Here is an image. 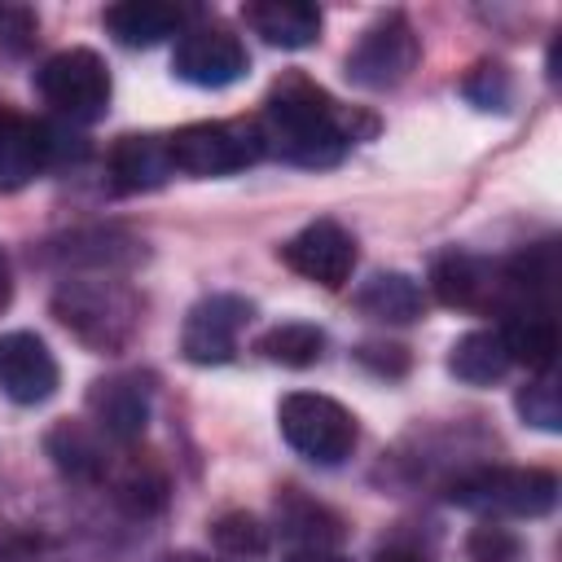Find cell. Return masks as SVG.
Segmentation results:
<instances>
[{
	"mask_svg": "<svg viewBox=\"0 0 562 562\" xmlns=\"http://www.w3.org/2000/svg\"><path fill=\"white\" fill-rule=\"evenodd\" d=\"M189 18H193V9H184V4H167V0H123V4H110L101 22H105V31H110L123 48H154V44H162L167 35L189 31Z\"/></svg>",
	"mask_w": 562,
	"mask_h": 562,
	"instance_id": "16",
	"label": "cell"
},
{
	"mask_svg": "<svg viewBox=\"0 0 562 562\" xmlns=\"http://www.w3.org/2000/svg\"><path fill=\"white\" fill-rule=\"evenodd\" d=\"M356 307L373 321H391V325H408L422 316L426 299H422V285L404 272H378L369 277L360 290H356Z\"/></svg>",
	"mask_w": 562,
	"mask_h": 562,
	"instance_id": "22",
	"label": "cell"
},
{
	"mask_svg": "<svg viewBox=\"0 0 562 562\" xmlns=\"http://www.w3.org/2000/svg\"><path fill=\"white\" fill-rule=\"evenodd\" d=\"M382 351H386V356H373V351H369V347H364V351H360V360H364V364H373V369H378V373H400V369H404V364H408V360H404V356H400V351H404V347H382Z\"/></svg>",
	"mask_w": 562,
	"mask_h": 562,
	"instance_id": "30",
	"label": "cell"
},
{
	"mask_svg": "<svg viewBox=\"0 0 562 562\" xmlns=\"http://www.w3.org/2000/svg\"><path fill=\"white\" fill-rule=\"evenodd\" d=\"M417 57H422V44L413 35V22L404 13H386L347 53V79L356 88L386 92V88H395V83H404L413 75Z\"/></svg>",
	"mask_w": 562,
	"mask_h": 562,
	"instance_id": "7",
	"label": "cell"
},
{
	"mask_svg": "<svg viewBox=\"0 0 562 562\" xmlns=\"http://www.w3.org/2000/svg\"><path fill=\"white\" fill-rule=\"evenodd\" d=\"M9 299H13V268H9V255L0 250V312L9 307Z\"/></svg>",
	"mask_w": 562,
	"mask_h": 562,
	"instance_id": "32",
	"label": "cell"
},
{
	"mask_svg": "<svg viewBox=\"0 0 562 562\" xmlns=\"http://www.w3.org/2000/svg\"><path fill=\"white\" fill-rule=\"evenodd\" d=\"M518 413H522V422L527 426H536V430H544V435H558L562 430V404H558V382H553V373L544 369V373H536L522 391H518Z\"/></svg>",
	"mask_w": 562,
	"mask_h": 562,
	"instance_id": "26",
	"label": "cell"
},
{
	"mask_svg": "<svg viewBox=\"0 0 562 562\" xmlns=\"http://www.w3.org/2000/svg\"><path fill=\"white\" fill-rule=\"evenodd\" d=\"M448 501L487 518H540L558 505V479L522 465H479L448 483Z\"/></svg>",
	"mask_w": 562,
	"mask_h": 562,
	"instance_id": "3",
	"label": "cell"
},
{
	"mask_svg": "<svg viewBox=\"0 0 562 562\" xmlns=\"http://www.w3.org/2000/svg\"><path fill=\"white\" fill-rule=\"evenodd\" d=\"M255 307L241 294H206L189 307L180 329V351L193 364H228L237 356V338L250 325Z\"/></svg>",
	"mask_w": 562,
	"mask_h": 562,
	"instance_id": "9",
	"label": "cell"
},
{
	"mask_svg": "<svg viewBox=\"0 0 562 562\" xmlns=\"http://www.w3.org/2000/svg\"><path fill=\"white\" fill-rule=\"evenodd\" d=\"M378 562H430V558H422V553H413V549H382Z\"/></svg>",
	"mask_w": 562,
	"mask_h": 562,
	"instance_id": "33",
	"label": "cell"
},
{
	"mask_svg": "<svg viewBox=\"0 0 562 562\" xmlns=\"http://www.w3.org/2000/svg\"><path fill=\"white\" fill-rule=\"evenodd\" d=\"M57 154L61 149L44 123L13 114V110H0V193L26 189Z\"/></svg>",
	"mask_w": 562,
	"mask_h": 562,
	"instance_id": "14",
	"label": "cell"
},
{
	"mask_svg": "<svg viewBox=\"0 0 562 562\" xmlns=\"http://www.w3.org/2000/svg\"><path fill=\"white\" fill-rule=\"evenodd\" d=\"M430 290L439 303L448 307H465V312H501L505 299H509V285H505V263H492L483 255H470V250H448L430 263Z\"/></svg>",
	"mask_w": 562,
	"mask_h": 562,
	"instance_id": "11",
	"label": "cell"
},
{
	"mask_svg": "<svg viewBox=\"0 0 562 562\" xmlns=\"http://www.w3.org/2000/svg\"><path fill=\"white\" fill-rule=\"evenodd\" d=\"M496 334L505 338L509 360L544 373L553 369L558 356V321H553V303H509L501 312Z\"/></svg>",
	"mask_w": 562,
	"mask_h": 562,
	"instance_id": "15",
	"label": "cell"
},
{
	"mask_svg": "<svg viewBox=\"0 0 562 562\" xmlns=\"http://www.w3.org/2000/svg\"><path fill=\"white\" fill-rule=\"evenodd\" d=\"M167 154L180 176H233L250 167L263 145L255 123H189L167 136Z\"/></svg>",
	"mask_w": 562,
	"mask_h": 562,
	"instance_id": "6",
	"label": "cell"
},
{
	"mask_svg": "<svg viewBox=\"0 0 562 562\" xmlns=\"http://www.w3.org/2000/svg\"><path fill=\"white\" fill-rule=\"evenodd\" d=\"M162 562H220V558H206V553H171Z\"/></svg>",
	"mask_w": 562,
	"mask_h": 562,
	"instance_id": "34",
	"label": "cell"
},
{
	"mask_svg": "<svg viewBox=\"0 0 562 562\" xmlns=\"http://www.w3.org/2000/svg\"><path fill=\"white\" fill-rule=\"evenodd\" d=\"M0 562H40V549L26 536L0 527Z\"/></svg>",
	"mask_w": 562,
	"mask_h": 562,
	"instance_id": "29",
	"label": "cell"
},
{
	"mask_svg": "<svg viewBox=\"0 0 562 562\" xmlns=\"http://www.w3.org/2000/svg\"><path fill=\"white\" fill-rule=\"evenodd\" d=\"M509 351H505V338L496 334V325L492 329H470V334H461L457 342H452V351H448V373L452 378H461L465 386H492V382H501L505 373H509Z\"/></svg>",
	"mask_w": 562,
	"mask_h": 562,
	"instance_id": "21",
	"label": "cell"
},
{
	"mask_svg": "<svg viewBox=\"0 0 562 562\" xmlns=\"http://www.w3.org/2000/svg\"><path fill=\"white\" fill-rule=\"evenodd\" d=\"M44 448L70 483H105V470L114 461V443L92 422H57Z\"/></svg>",
	"mask_w": 562,
	"mask_h": 562,
	"instance_id": "17",
	"label": "cell"
},
{
	"mask_svg": "<svg viewBox=\"0 0 562 562\" xmlns=\"http://www.w3.org/2000/svg\"><path fill=\"white\" fill-rule=\"evenodd\" d=\"M105 487L127 514H154L167 505V474L158 470V461L136 457L127 448L114 452V461L105 470Z\"/></svg>",
	"mask_w": 562,
	"mask_h": 562,
	"instance_id": "20",
	"label": "cell"
},
{
	"mask_svg": "<svg viewBox=\"0 0 562 562\" xmlns=\"http://www.w3.org/2000/svg\"><path fill=\"white\" fill-rule=\"evenodd\" d=\"M250 53L246 44L228 31V26H189L176 35V53H171V70L176 79L193 83V88H228L246 75Z\"/></svg>",
	"mask_w": 562,
	"mask_h": 562,
	"instance_id": "8",
	"label": "cell"
},
{
	"mask_svg": "<svg viewBox=\"0 0 562 562\" xmlns=\"http://www.w3.org/2000/svg\"><path fill=\"white\" fill-rule=\"evenodd\" d=\"M465 97L479 110H501L509 101V75H505V66H496V61L474 66V75L465 79Z\"/></svg>",
	"mask_w": 562,
	"mask_h": 562,
	"instance_id": "28",
	"label": "cell"
},
{
	"mask_svg": "<svg viewBox=\"0 0 562 562\" xmlns=\"http://www.w3.org/2000/svg\"><path fill=\"white\" fill-rule=\"evenodd\" d=\"M277 426H281V439L312 465H342L356 448V417L338 400L316 391L285 395L277 408Z\"/></svg>",
	"mask_w": 562,
	"mask_h": 562,
	"instance_id": "4",
	"label": "cell"
},
{
	"mask_svg": "<svg viewBox=\"0 0 562 562\" xmlns=\"http://www.w3.org/2000/svg\"><path fill=\"white\" fill-rule=\"evenodd\" d=\"M465 549H470L474 562H514V558H518V536L492 518V522H479V527L470 531Z\"/></svg>",
	"mask_w": 562,
	"mask_h": 562,
	"instance_id": "27",
	"label": "cell"
},
{
	"mask_svg": "<svg viewBox=\"0 0 562 562\" xmlns=\"http://www.w3.org/2000/svg\"><path fill=\"white\" fill-rule=\"evenodd\" d=\"M57 360L31 329L0 334V391L13 404H44L57 391Z\"/></svg>",
	"mask_w": 562,
	"mask_h": 562,
	"instance_id": "13",
	"label": "cell"
},
{
	"mask_svg": "<svg viewBox=\"0 0 562 562\" xmlns=\"http://www.w3.org/2000/svg\"><path fill=\"white\" fill-rule=\"evenodd\" d=\"M211 540L233 562H255V558L268 553V527L255 514H224V518H215Z\"/></svg>",
	"mask_w": 562,
	"mask_h": 562,
	"instance_id": "25",
	"label": "cell"
},
{
	"mask_svg": "<svg viewBox=\"0 0 562 562\" xmlns=\"http://www.w3.org/2000/svg\"><path fill=\"white\" fill-rule=\"evenodd\" d=\"M281 263L325 290H338L356 272V237L338 220H312L281 246Z\"/></svg>",
	"mask_w": 562,
	"mask_h": 562,
	"instance_id": "10",
	"label": "cell"
},
{
	"mask_svg": "<svg viewBox=\"0 0 562 562\" xmlns=\"http://www.w3.org/2000/svg\"><path fill=\"white\" fill-rule=\"evenodd\" d=\"M277 518H281V536L294 540L299 549H334L342 540V518L329 514L325 505L299 496L294 487L281 492L277 501Z\"/></svg>",
	"mask_w": 562,
	"mask_h": 562,
	"instance_id": "23",
	"label": "cell"
},
{
	"mask_svg": "<svg viewBox=\"0 0 562 562\" xmlns=\"http://www.w3.org/2000/svg\"><path fill=\"white\" fill-rule=\"evenodd\" d=\"M40 97L70 123H97L110 110V70L92 48H61L35 70Z\"/></svg>",
	"mask_w": 562,
	"mask_h": 562,
	"instance_id": "5",
	"label": "cell"
},
{
	"mask_svg": "<svg viewBox=\"0 0 562 562\" xmlns=\"http://www.w3.org/2000/svg\"><path fill=\"white\" fill-rule=\"evenodd\" d=\"M171 154H167V136H123L110 149V184L119 193H140V189H158L162 180H171Z\"/></svg>",
	"mask_w": 562,
	"mask_h": 562,
	"instance_id": "19",
	"label": "cell"
},
{
	"mask_svg": "<svg viewBox=\"0 0 562 562\" xmlns=\"http://www.w3.org/2000/svg\"><path fill=\"white\" fill-rule=\"evenodd\" d=\"M241 18L272 48H307L321 40V9L303 0H259L246 4Z\"/></svg>",
	"mask_w": 562,
	"mask_h": 562,
	"instance_id": "18",
	"label": "cell"
},
{
	"mask_svg": "<svg viewBox=\"0 0 562 562\" xmlns=\"http://www.w3.org/2000/svg\"><path fill=\"white\" fill-rule=\"evenodd\" d=\"M53 316L92 351H123L136 338L140 303L110 272H75L53 290Z\"/></svg>",
	"mask_w": 562,
	"mask_h": 562,
	"instance_id": "2",
	"label": "cell"
},
{
	"mask_svg": "<svg viewBox=\"0 0 562 562\" xmlns=\"http://www.w3.org/2000/svg\"><path fill=\"white\" fill-rule=\"evenodd\" d=\"M290 562H351V558H342L338 549H299Z\"/></svg>",
	"mask_w": 562,
	"mask_h": 562,
	"instance_id": "31",
	"label": "cell"
},
{
	"mask_svg": "<svg viewBox=\"0 0 562 562\" xmlns=\"http://www.w3.org/2000/svg\"><path fill=\"white\" fill-rule=\"evenodd\" d=\"M149 404H154V386L140 373H110L97 378L88 391V417L114 448H132L145 435Z\"/></svg>",
	"mask_w": 562,
	"mask_h": 562,
	"instance_id": "12",
	"label": "cell"
},
{
	"mask_svg": "<svg viewBox=\"0 0 562 562\" xmlns=\"http://www.w3.org/2000/svg\"><path fill=\"white\" fill-rule=\"evenodd\" d=\"M263 154L294 167H334L356 145L351 114L312 79L285 75L272 83L263 114L255 119Z\"/></svg>",
	"mask_w": 562,
	"mask_h": 562,
	"instance_id": "1",
	"label": "cell"
},
{
	"mask_svg": "<svg viewBox=\"0 0 562 562\" xmlns=\"http://www.w3.org/2000/svg\"><path fill=\"white\" fill-rule=\"evenodd\" d=\"M259 356L272 364H285V369H307L325 356V334L307 321H285L259 338Z\"/></svg>",
	"mask_w": 562,
	"mask_h": 562,
	"instance_id": "24",
	"label": "cell"
}]
</instances>
